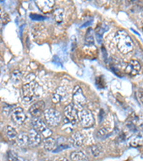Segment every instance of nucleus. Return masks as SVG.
I'll list each match as a JSON object with an SVG mask.
<instances>
[{"instance_id": "1", "label": "nucleus", "mask_w": 143, "mask_h": 161, "mask_svg": "<svg viewBox=\"0 0 143 161\" xmlns=\"http://www.w3.org/2000/svg\"><path fill=\"white\" fill-rule=\"evenodd\" d=\"M115 42L118 50L123 54H127L133 50L134 43L132 38L124 30H118L115 35Z\"/></svg>"}, {"instance_id": "27", "label": "nucleus", "mask_w": 143, "mask_h": 161, "mask_svg": "<svg viewBox=\"0 0 143 161\" xmlns=\"http://www.w3.org/2000/svg\"><path fill=\"white\" fill-rule=\"evenodd\" d=\"M58 161H69V160H67V159H66V158H62Z\"/></svg>"}, {"instance_id": "22", "label": "nucleus", "mask_w": 143, "mask_h": 161, "mask_svg": "<svg viewBox=\"0 0 143 161\" xmlns=\"http://www.w3.org/2000/svg\"><path fill=\"white\" fill-rule=\"evenodd\" d=\"M22 77V74L19 70H14L12 74V80L14 83H17L20 81Z\"/></svg>"}, {"instance_id": "15", "label": "nucleus", "mask_w": 143, "mask_h": 161, "mask_svg": "<svg viewBox=\"0 0 143 161\" xmlns=\"http://www.w3.org/2000/svg\"><path fill=\"white\" fill-rule=\"evenodd\" d=\"M72 161H89V159L85 153L82 151H74L70 155Z\"/></svg>"}, {"instance_id": "14", "label": "nucleus", "mask_w": 143, "mask_h": 161, "mask_svg": "<svg viewBox=\"0 0 143 161\" xmlns=\"http://www.w3.org/2000/svg\"><path fill=\"white\" fill-rule=\"evenodd\" d=\"M66 95V91L63 87H59L57 88L55 92L52 95V101L55 103H58L59 102L64 99Z\"/></svg>"}, {"instance_id": "2", "label": "nucleus", "mask_w": 143, "mask_h": 161, "mask_svg": "<svg viewBox=\"0 0 143 161\" xmlns=\"http://www.w3.org/2000/svg\"><path fill=\"white\" fill-rule=\"evenodd\" d=\"M44 116L48 125L54 128L58 125L61 121L60 113L52 108L45 110L44 112Z\"/></svg>"}, {"instance_id": "24", "label": "nucleus", "mask_w": 143, "mask_h": 161, "mask_svg": "<svg viewBox=\"0 0 143 161\" xmlns=\"http://www.w3.org/2000/svg\"><path fill=\"white\" fill-rule=\"evenodd\" d=\"M107 134H108L107 130L106 128H102L99 130L97 133V136L100 138V137H105V136H107Z\"/></svg>"}, {"instance_id": "17", "label": "nucleus", "mask_w": 143, "mask_h": 161, "mask_svg": "<svg viewBox=\"0 0 143 161\" xmlns=\"http://www.w3.org/2000/svg\"><path fill=\"white\" fill-rule=\"evenodd\" d=\"M5 134L9 141H14L17 137L16 130L10 125H7L5 128Z\"/></svg>"}, {"instance_id": "23", "label": "nucleus", "mask_w": 143, "mask_h": 161, "mask_svg": "<svg viewBox=\"0 0 143 161\" xmlns=\"http://www.w3.org/2000/svg\"><path fill=\"white\" fill-rule=\"evenodd\" d=\"M7 161H20L15 153L9 151L7 155Z\"/></svg>"}, {"instance_id": "19", "label": "nucleus", "mask_w": 143, "mask_h": 161, "mask_svg": "<svg viewBox=\"0 0 143 161\" xmlns=\"http://www.w3.org/2000/svg\"><path fill=\"white\" fill-rule=\"evenodd\" d=\"M91 152L94 157H98L102 152V147L100 145H94L91 147Z\"/></svg>"}, {"instance_id": "8", "label": "nucleus", "mask_w": 143, "mask_h": 161, "mask_svg": "<svg viewBox=\"0 0 143 161\" xmlns=\"http://www.w3.org/2000/svg\"><path fill=\"white\" fill-rule=\"evenodd\" d=\"M45 102L42 100H40L34 103L33 105L31 106L30 108V113L32 116L35 117V118H39L40 115H41L44 112H45Z\"/></svg>"}, {"instance_id": "13", "label": "nucleus", "mask_w": 143, "mask_h": 161, "mask_svg": "<svg viewBox=\"0 0 143 161\" xmlns=\"http://www.w3.org/2000/svg\"><path fill=\"white\" fill-rule=\"evenodd\" d=\"M69 142L71 145H73L74 147H81L84 144L85 137L81 132H77L72 135V137H70Z\"/></svg>"}, {"instance_id": "4", "label": "nucleus", "mask_w": 143, "mask_h": 161, "mask_svg": "<svg viewBox=\"0 0 143 161\" xmlns=\"http://www.w3.org/2000/svg\"><path fill=\"white\" fill-rule=\"evenodd\" d=\"M64 120L67 123L74 125L78 121V111L74 105H69L64 108Z\"/></svg>"}, {"instance_id": "26", "label": "nucleus", "mask_w": 143, "mask_h": 161, "mask_svg": "<svg viewBox=\"0 0 143 161\" xmlns=\"http://www.w3.org/2000/svg\"><path fill=\"white\" fill-rule=\"evenodd\" d=\"M138 97L141 102L143 104V90L140 89L138 91Z\"/></svg>"}, {"instance_id": "9", "label": "nucleus", "mask_w": 143, "mask_h": 161, "mask_svg": "<svg viewBox=\"0 0 143 161\" xmlns=\"http://www.w3.org/2000/svg\"><path fill=\"white\" fill-rule=\"evenodd\" d=\"M12 119L15 123L22 125L25 121L26 115L24 110L21 108H16L12 110Z\"/></svg>"}, {"instance_id": "21", "label": "nucleus", "mask_w": 143, "mask_h": 161, "mask_svg": "<svg viewBox=\"0 0 143 161\" xmlns=\"http://www.w3.org/2000/svg\"><path fill=\"white\" fill-rule=\"evenodd\" d=\"M9 21V15L5 12L0 9V25H6Z\"/></svg>"}, {"instance_id": "16", "label": "nucleus", "mask_w": 143, "mask_h": 161, "mask_svg": "<svg viewBox=\"0 0 143 161\" xmlns=\"http://www.w3.org/2000/svg\"><path fill=\"white\" fill-rule=\"evenodd\" d=\"M57 145L56 140L52 137H49L47 138H45L44 141V147L47 151H52L54 149V147Z\"/></svg>"}, {"instance_id": "18", "label": "nucleus", "mask_w": 143, "mask_h": 161, "mask_svg": "<svg viewBox=\"0 0 143 161\" xmlns=\"http://www.w3.org/2000/svg\"><path fill=\"white\" fill-rule=\"evenodd\" d=\"M17 143L20 147H23L28 144V135L25 133H21L17 137Z\"/></svg>"}, {"instance_id": "6", "label": "nucleus", "mask_w": 143, "mask_h": 161, "mask_svg": "<svg viewBox=\"0 0 143 161\" xmlns=\"http://www.w3.org/2000/svg\"><path fill=\"white\" fill-rule=\"evenodd\" d=\"M78 120L82 126L90 127L94 123V118L90 111L81 108L78 111Z\"/></svg>"}, {"instance_id": "10", "label": "nucleus", "mask_w": 143, "mask_h": 161, "mask_svg": "<svg viewBox=\"0 0 143 161\" xmlns=\"http://www.w3.org/2000/svg\"><path fill=\"white\" fill-rule=\"evenodd\" d=\"M140 69H141V67H140L139 62L135 60V59H132V60L127 63L124 70H125L126 73L128 74L129 75L135 76V75L139 73Z\"/></svg>"}, {"instance_id": "25", "label": "nucleus", "mask_w": 143, "mask_h": 161, "mask_svg": "<svg viewBox=\"0 0 143 161\" xmlns=\"http://www.w3.org/2000/svg\"><path fill=\"white\" fill-rule=\"evenodd\" d=\"M92 31L90 30L88 31L87 33H89V35L87 34V36H86V42L89 44H92L93 41H94V39H93V35H92Z\"/></svg>"}, {"instance_id": "7", "label": "nucleus", "mask_w": 143, "mask_h": 161, "mask_svg": "<svg viewBox=\"0 0 143 161\" xmlns=\"http://www.w3.org/2000/svg\"><path fill=\"white\" fill-rule=\"evenodd\" d=\"M34 79H31L30 82L24 84L22 86L23 98L26 102H30L34 98L35 93V85Z\"/></svg>"}, {"instance_id": "3", "label": "nucleus", "mask_w": 143, "mask_h": 161, "mask_svg": "<svg viewBox=\"0 0 143 161\" xmlns=\"http://www.w3.org/2000/svg\"><path fill=\"white\" fill-rule=\"evenodd\" d=\"M33 129H35L36 131L41 135L44 137L47 138L49 137H51L52 132L49 129L46 124L39 118H35L32 120Z\"/></svg>"}, {"instance_id": "11", "label": "nucleus", "mask_w": 143, "mask_h": 161, "mask_svg": "<svg viewBox=\"0 0 143 161\" xmlns=\"http://www.w3.org/2000/svg\"><path fill=\"white\" fill-rule=\"evenodd\" d=\"M41 137L40 134L35 129L31 130L28 135V144L32 147H37L41 143Z\"/></svg>"}, {"instance_id": "5", "label": "nucleus", "mask_w": 143, "mask_h": 161, "mask_svg": "<svg viewBox=\"0 0 143 161\" xmlns=\"http://www.w3.org/2000/svg\"><path fill=\"white\" fill-rule=\"evenodd\" d=\"M72 100L75 107L81 109L86 104V97L83 94L81 88L78 85L74 87L73 92H72Z\"/></svg>"}, {"instance_id": "20", "label": "nucleus", "mask_w": 143, "mask_h": 161, "mask_svg": "<svg viewBox=\"0 0 143 161\" xmlns=\"http://www.w3.org/2000/svg\"><path fill=\"white\" fill-rule=\"evenodd\" d=\"M63 14H64V11L62 9H57L54 12V18H55V20L57 23H61L63 20Z\"/></svg>"}, {"instance_id": "28", "label": "nucleus", "mask_w": 143, "mask_h": 161, "mask_svg": "<svg viewBox=\"0 0 143 161\" xmlns=\"http://www.w3.org/2000/svg\"><path fill=\"white\" fill-rule=\"evenodd\" d=\"M46 161H49V160H46Z\"/></svg>"}, {"instance_id": "12", "label": "nucleus", "mask_w": 143, "mask_h": 161, "mask_svg": "<svg viewBox=\"0 0 143 161\" xmlns=\"http://www.w3.org/2000/svg\"><path fill=\"white\" fill-rule=\"evenodd\" d=\"M35 4L41 12L47 13L53 9L54 6V2L52 0L49 1H35Z\"/></svg>"}]
</instances>
